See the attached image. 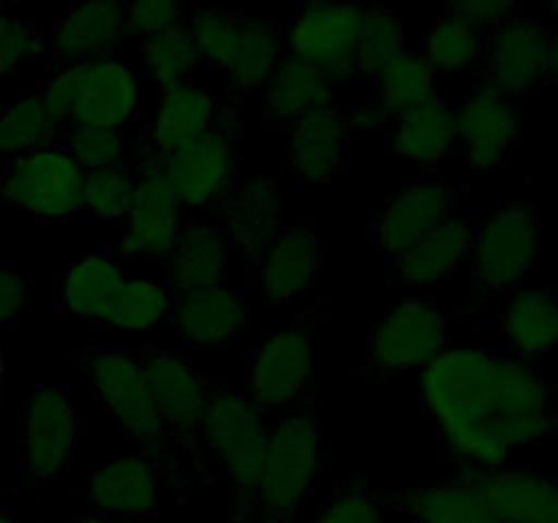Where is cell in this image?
Here are the masks:
<instances>
[{
	"mask_svg": "<svg viewBox=\"0 0 558 523\" xmlns=\"http://www.w3.org/2000/svg\"><path fill=\"white\" fill-rule=\"evenodd\" d=\"M423 398L447 450L480 472L507 466L554 428L543 376L526 360L485 349H441L423 365Z\"/></svg>",
	"mask_w": 558,
	"mask_h": 523,
	"instance_id": "1",
	"label": "cell"
},
{
	"mask_svg": "<svg viewBox=\"0 0 558 523\" xmlns=\"http://www.w3.org/2000/svg\"><path fill=\"white\" fill-rule=\"evenodd\" d=\"M36 93L60 125L74 120V125L123 129L142 104L140 76L114 54L63 65Z\"/></svg>",
	"mask_w": 558,
	"mask_h": 523,
	"instance_id": "2",
	"label": "cell"
},
{
	"mask_svg": "<svg viewBox=\"0 0 558 523\" xmlns=\"http://www.w3.org/2000/svg\"><path fill=\"white\" fill-rule=\"evenodd\" d=\"M322 469V428L311 412L283 417L267 439L259 485L245 523H292L308 501Z\"/></svg>",
	"mask_w": 558,
	"mask_h": 523,
	"instance_id": "3",
	"label": "cell"
},
{
	"mask_svg": "<svg viewBox=\"0 0 558 523\" xmlns=\"http://www.w3.org/2000/svg\"><path fill=\"white\" fill-rule=\"evenodd\" d=\"M199 436L218 466L227 472L234 488V507L240 518L248 510L254 490L259 485L270 428L265 423V409L248 392L218 387L205 398L199 417Z\"/></svg>",
	"mask_w": 558,
	"mask_h": 523,
	"instance_id": "4",
	"label": "cell"
},
{
	"mask_svg": "<svg viewBox=\"0 0 558 523\" xmlns=\"http://www.w3.org/2000/svg\"><path fill=\"white\" fill-rule=\"evenodd\" d=\"M85 169L65 147L47 145L11 158L0 178V202L27 216L60 221L82 207Z\"/></svg>",
	"mask_w": 558,
	"mask_h": 523,
	"instance_id": "5",
	"label": "cell"
},
{
	"mask_svg": "<svg viewBox=\"0 0 558 523\" xmlns=\"http://www.w3.org/2000/svg\"><path fill=\"white\" fill-rule=\"evenodd\" d=\"M472 276L485 292H505L521 283L539 259V218L534 207L496 210L474 229Z\"/></svg>",
	"mask_w": 558,
	"mask_h": 523,
	"instance_id": "6",
	"label": "cell"
},
{
	"mask_svg": "<svg viewBox=\"0 0 558 523\" xmlns=\"http://www.w3.org/2000/svg\"><path fill=\"white\" fill-rule=\"evenodd\" d=\"M85 368L96 398L129 430L131 439L145 447L163 445L167 425L153 401L142 360H136L134 354L104 349V352H93L87 357Z\"/></svg>",
	"mask_w": 558,
	"mask_h": 523,
	"instance_id": "7",
	"label": "cell"
},
{
	"mask_svg": "<svg viewBox=\"0 0 558 523\" xmlns=\"http://www.w3.org/2000/svg\"><path fill=\"white\" fill-rule=\"evenodd\" d=\"M80 439V414L71 390L63 385H41L25 409L22 434V477L25 483H52L74 455Z\"/></svg>",
	"mask_w": 558,
	"mask_h": 523,
	"instance_id": "8",
	"label": "cell"
},
{
	"mask_svg": "<svg viewBox=\"0 0 558 523\" xmlns=\"http://www.w3.org/2000/svg\"><path fill=\"white\" fill-rule=\"evenodd\" d=\"M365 11L352 0H305L289 27V49L319 65L330 80L352 74Z\"/></svg>",
	"mask_w": 558,
	"mask_h": 523,
	"instance_id": "9",
	"label": "cell"
},
{
	"mask_svg": "<svg viewBox=\"0 0 558 523\" xmlns=\"http://www.w3.org/2000/svg\"><path fill=\"white\" fill-rule=\"evenodd\" d=\"M447 319L428 300H401L371 330L368 360L381 374L423 368L445 349Z\"/></svg>",
	"mask_w": 558,
	"mask_h": 523,
	"instance_id": "10",
	"label": "cell"
},
{
	"mask_svg": "<svg viewBox=\"0 0 558 523\" xmlns=\"http://www.w3.org/2000/svg\"><path fill=\"white\" fill-rule=\"evenodd\" d=\"M554 36L532 16H512L494 27L485 44V85L501 96L537 90L548 76Z\"/></svg>",
	"mask_w": 558,
	"mask_h": 523,
	"instance_id": "11",
	"label": "cell"
},
{
	"mask_svg": "<svg viewBox=\"0 0 558 523\" xmlns=\"http://www.w3.org/2000/svg\"><path fill=\"white\" fill-rule=\"evenodd\" d=\"M123 251L129 256L161 259L172 254L183 234V205L161 172V163L153 161L134 174L129 207H125Z\"/></svg>",
	"mask_w": 558,
	"mask_h": 523,
	"instance_id": "12",
	"label": "cell"
},
{
	"mask_svg": "<svg viewBox=\"0 0 558 523\" xmlns=\"http://www.w3.org/2000/svg\"><path fill=\"white\" fill-rule=\"evenodd\" d=\"M314 360L316 343L308 325H292L272 332L251 357V398L262 409L287 406L308 387Z\"/></svg>",
	"mask_w": 558,
	"mask_h": 523,
	"instance_id": "13",
	"label": "cell"
},
{
	"mask_svg": "<svg viewBox=\"0 0 558 523\" xmlns=\"http://www.w3.org/2000/svg\"><path fill=\"white\" fill-rule=\"evenodd\" d=\"M456 134L469 167L488 172L501 167L521 139V114L512 98L480 85L456 112Z\"/></svg>",
	"mask_w": 558,
	"mask_h": 523,
	"instance_id": "14",
	"label": "cell"
},
{
	"mask_svg": "<svg viewBox=\"0 0 558 523\" xmlns=\"http://www.w3.org/2000/svg\"><path fill=\"white\" fill-rule=\"evenodd\" d=\"M456 212V191L441 180H412L398 188L374 223L376 248L396 259Z\"/></svg>",
	"mask_w": 558,
	"mask_h": 523,
	"instance_id": "15",
	"label": "cell"
},
{
	"mask_svg": "<svg viewBox=\"0 0 558 523\" xmlns=\"http://www.w3.org/2000/svg\"><path fill=\"white\" fill-rule=\"evenodd\" d=\"M158 163L183 207L210 205L234 183V145L227 131L213 129Z\"/></svg>",
	"mask_w": 558,
	"mask_h": 523,
	"instance_id": "16",
	"label": "cell"
},
{
	"mask_svg": "<svg viewBox=\"0 0 558 523\" xmlns=\"http://www.w3.org/2000/svg\"><path fill=\"white\" fill-rule=\"evenodd\" d=\"M87 504L98 518H153L161 507V474L140 452L109 458L87 485Z\"/></svg>",
	"mask_w": 558,
	"mask_h": 523,
	"instance_id": "17",
	"label": "cell"
},
{
	"mask_svg": "<svg viewBox=\"0 0 558 523\" xmlns=\"http://www.w3.org/2000/svg\"><path fill=\"white\" fill-rule=\"evenodd\" d=\"M499 523H554L558 501V479L534 469L501 466L490 472L463 469Z\"/></svg>",
	"mask_w": 558,
	"mask_h": 523,
	"instance_id": "18",
	"label": "cell"
},
{
	"mask_svg": "<svg viewBox=\"0 0 558 523\" xmlns=\"http://www.w3.org/2000/svg\"><path fill=\"white\" fill-rule=\"evenodd\" d=\"M256 283L262 297L270 303H292L314 289L322 267V243L314 229L294 227L256 256Z\"/></svg>",
	"mask_w": 558,
	"mask_h": 523,
	"instance_id": "19",
	"label": "cell"
},
{
	"mask_svg": "<svg viewBox=\"0 0 558 523\" xmlns=\"http://www.w3.org/2000/svg\"><path fill=\"white\" fill-rule=\"evenodd\" d=\"M142 365H145L147 385H150L153 401H156L167 430H172L178 439L199 434V417L202 409H205L207 390L194 365L180 354L161 352V349L147 354Z\"/></svg>",
	"mask_w": 558,
	"mask_h": 523,
	"instance_id": "20",
	"label": "cell"
},
{
	"mask_svg": "<svg viewBox=\"0 0 558 523\" xmlns=\"http://www.w3.org/2000/svg\"><path fill=\"white\" fill-rule=\"evenodd\" d=\"M347 118L330 104L308 109L289 125V161L303 183H330L343 163Z\"/></svg>",
	"mask_w": 558,
	"mask_h": 523,
	"instance_id": "21",
	"label": "cell"
},
{
	"mask_svg": "<svg viewBox=\"0 0 558 523\" xmlns=\"http://www.w3.org/2000/svg\"><path fill=\"white\" fill-rule=\"evenodd\" d=\"M125 33L120 0H80L60 16L52 31V49L65 65L104 58L118 49Z\"/></svg>",
	"mask_w": 558,
	"mask_h": 523,
	"instance_id": "22",
	"label": "cell"
},
{
	"mask_svg": "<svg viewBox=\"0 0 558 523\" xmlns=\"http://www.w3.org/2000/svg\"><path fill=\"white\" fill-rule=\"evenodd\" d=\"M387 507L403 512L414 523H499L477 485L463 472L450 483L414 485V488L398 490L396 496H390Z\"/></svg>",
	"mask_w": 558,
	"mask_h": 523,
	"instance_id": "23",
	"label": "cell"
},
{
	"mask_svg": "<svg viewBox=\"0 0 558 523\" xmlns=\"http://www.w3.org/2000/svg\"><path fill=\"white\" fill-rule=\"evenodd\" d=\"M245 305L234 289L216 287L194 289L180 294L174 303V330L189 346H218L243 332Z\"/></svg>",
	"mask_w": 558,
	"mask_h": 523,
	"instance_id": "24",
	"label": "cell"
},
{
	"mask_svg": "<svg viewBox=\"0 0 558 523\" xmlns=\"http://www.w3.org/2000/svg\"><path fill=\"white\" fill-rule=\"evenodd\" d=\"M216 118L218 101L210 90L191 85V82L169 87V90H163L156 114L150 120L153 147L161 158L169 156V153L196 142L199 136L210 134L216 129Z\"/></svg>",
	"mask_w": 558,
	"mask_h": 523,
	"instance_id": "25",
	"label": "cell"
},
{
	"mask_svg": "<svg viewBox=\"0 0 558 523\" xmlns=\"http://www.w3.org/2000/svg\"><path fill=\"white\" fill-rule=\"evenodd\" d=\"M456 145V112L436 96L392 120V153L417 167H436Z\"/></svg>",
	"mask_w": 558,
	"mask_h": 523,
	"instance_id": "26",
	"label": "cell"
},
{
	"mask_svg": "<svg viewBox=\"0 0 558 523\" xmlns=\"http://www.w3.org/2000/svg\"><path fill=\"white\" fill-rule=\"evenodd\" d=\"M474 229L466 218L450 216L439 227L409 245L401 256H396V270L412 287H430L458 270L472 248Z\"/></svg>",
	"mask_w": 558,
	"mask_h": 523,
	"instance_id": "27",
	"label": "cell"
},
{
	"mask_svg": "<svg viewBox=\"0 0 558 523\" xmlns=\"http://www.w3.org/2000/svg\"><path fill=\"white\" fill-rule=\"evenodd\" d=\"M281 227V191L272 180H245L227 212V240L245 256H259Z\"/></svg>",
	"mask_w": 558,
	"mask_h": 523,
	"instance_id": "28",
	"label": "cell"
},
{
	"mask_svg": "<svg viewBox=\"0 0 558 523\" xmlns=\"http://www.w3.org/2000/svg\"><path fill=\"white\" fill-rule=\"evenodd\" d=\"M332 101V80L308 60L287 54L265 82V114L272 123H292L308 109Z\"/></svg>",
	"mask_w": 558,
	"mask_h": 523,
	"instance_id": "29",
	"label": "cell"
},
{
	"mask_svg": "<svg viewBox=\"0 0 558 523\" xmlns=\"http://www.w3.org/2000/svg\"><path fill=\"white\" fill-rule=\"evenodd\" d=\"M167 259L169 283L180 294L216 287L227 278L229 240L218 229L199 223V227H191L180 234L178 245Z\"/></svg>",
	"mask_w": 558,
	"mask_h": 523,
	"instance_id": "30",
	"label": "cell"
},
{
	"mask_svg": "<svg viewBox=\"0 0 558 523\" xmlns=\"http://www.w3.org/2000/svg\"><path fill=\"white\" fill-rule=\"evenodd\" d=\"M501 330L521 357H543L558 346V297L548 289H521L507 303Z\"/></svg>",
	"mask_w": 558,
	"mask_h": 523,
	"instance_id": "31",
	"label": "cell"
},
{
	"mask_svg": "<svg viewBox=\"0 0 558 523\" xmlns=\"http://www.w3.org/2000/svg\"><path fill=\"white\" fill-rule=\"evenodd\" d=\"M123 281V267L118 259L107 254L82 256L63 276L60 300L69 314L101 321Z\"/></svg>",
	"mask_w": 558,
	"mask_h": 523,
	"instance_id": "32",
	"label": "cell"
},
{
	"mask_svg": "<svg viewBox=\"0 0 558 523\" xmlns=\"http://www.w3.org/2000/svg\"><path fill=\"white\" fill-rule=\"evenodd\" d=\"M174 311L172 292L163 283L134 278L120 283L118 294L104 314V325L125 332H150L161 327Z\"/></svg>",
	"mask_w": 558,
	"mask_h": 523,
	"instance_id": "33",
	"label": "cell"
},
{
	"mask_svg": "<svg viewBox=\"0 0 558 523\" xmlns=\"http://www.w3.org/2000/svg\"><path fill=\"white\" fill-rule=\"evenodd\" d=\"M283 38L270 20H248L240 31L238 49L227 65V74L238 90H254L265 85L281 63Z\"/></svg>",
	"mask_w": 558,
	"mask_h": 523,
	"instance_id": "34",
	"label": "cell"
},
{
	"mask_svg": "<svg viewBox=\"0 0 558 523\" xmlns=\"http://www.w3.org/2000/svg\"><path fill=\"white\" fill-rule=\"evenodd\" d=\"M60 123L47 112L38 93H25L0 112V158H16L54 145Z\"/></svg>",
	"mask_w": 558,
	"mask_h": 523,
	"instance_id": "35",
	"label": "cell"
},
{
	"mask_svg": "<svg viewBox=\"0 0 558 523\" xmlns=\"http://www.w3.org/2000/svg\"><path fill=\"white\" fill-rule=\"evenodd\" d=\"M376 85H379V107L385 109L387 118L390 114L398 118L434 98L436 71L425 63L423 54L403 49L376 74Z\"/></svg>",
	"mask_w": 558,
	"mask_h": 523,
	"instance_id": "36",
	"label": "cell"
},
{
	"mask_svg": "<svg viewBox=\"0 0 558 523\" xmlns=\"http://www.w3.org/2000/svg\"><path fill=\"white\" fill-rule=\"evenodd\" d=\"M483 49L485 44L477 27L450 14L428 31L423 44V58L434 71L458 74V71H466L469 65L477 63Z\"/></svg>",
	"mask_w": 558,
	"mask_h": 523,
	"instance_id": "37",
	"label": "cell"
},
{
	"mask_svg": "<svg viewBox=\"0 0 558 523\" xmlns=\"http://www.w3.org/2000/svg\"><path fill=\"white\" fill-rule=\"evenodd\" d=\"M142 63H145L147 76L158 87L169 90V87L183 85L189 80L191 71L199 63V54H196L189 31L178 25L145 38V44H142Z\"/></svg>",
	"mask_w": 558,
	"mask_h": 523,
	"instance_id": "38",
	"label": "cell"
},
{
	"mask_svg": "<svg viewBox=\"0 0 558 523\" xmlns=\"http://www.w3.org/2000/svg\"><path fill=\"white\" fill-rule=\"evenodd\" d=\"M131 191H134V174L123 163L87 169L85 180H82V210L101 221L123 218Z\"/></svg>",
	"mask_w": 558,
	"mask_h": 523,
	"instance_id": "39",
	"label": "cell"
},
{
	"mask_svg": "<svg viewBox=\"0 0 558 523\" xmlns=\"http://www.w3.org/2000/svg\"><path fill=\"white\" fill-rule=\"evenodd\" d=\"M407 49V38H403V27L390 11L368 9L365 11L363 36H360L357 54H354V71H365V74H379L392 58Z\"/></svg>",
	"mask_w": 558,
	"mask_h": 523,
	"instance_id": "40",
	"label": "cell"
},
{
	"mask_svg": "<svg viewBox=\"0 0 558 523\" xmlns=\"http://www.w3.org/2000/svg\"><path fill=\"white\" fill-rule=\"evenodd\" d=\"M240 31H243V20L240 16L227 14V11L207 9L199 11L191 20L189 36L202 60L218 65V69H227L234 49H238Z\"/></svg>",
	"mask_w": 558,
	"mask_h": 523,
	"instance_id": "41",
	"label": "cell"
},
{
	"mask_svg": "<svg viewBox=\"0 0 558 523\" xmlns=\"http://www.w3.org/2000/svg\"><path fill=\"white\" fill-rule=\"evenodd\" d=\"M311 523H390V507L385 496L363 485H349L338 490Z\"/></svg>",
	"mask_w": 558,
	"mask_h": 523,
	"instance_id": "42",
	"label": "cell"
},
{
	"mask_svg": "<svg viewBox=\"0 0 558 523\" xmlns=\"http://www.w3.org/2000/svg\"><path fill=\"white\" fill-rule=\"evenodd\" d=\"M65 150L80 161L82 169H101L123 163L125 139L120 129H101V125H74Z\"/></svg>",
	"mask_w": 558,
	"mask_h": 523,
	"instance_id": "43",
	"label": "cell"
},
{
	"mask_svg": "<svg viewBox=\"0 0 558 523\" xmlns=\"http://www.w3.org/2000/svg\"><path fill=\"white\" fill-rule=\"evenodd\" d=\"M41 49L44 36L36 25L0 11V80L14 74L25 60L36 58Z\"/></svg>",
	"mask_w": 558,
	"mask_h": 523,
	"instance_id": "44",
	"label": "cell"
},
{
	"mask_svg": "<svg viewBox=\"0 0 558 523\" xmlns=\"http://www.w3.org/2000/svg\"><path fill=\"white\" fill-rule=\"evenodd\" d=\"M125 31L142 38L169 31L180 25L183 16V0H125Z\"/></svg>",
	"mask_w": 558,
	"mask_h": 523,
	"instance_id": "45",
	"label": "cell"
},
{
	"mask_svg": "<svg viewBox=\"0 0 558 523\" xmlns=\"http://www.w3.org/2000/svg\"><path fill=\"white\" fill-rule=\"evenodd\" d=\"M447 3H450L452 16L483 31V27H496L512 20L521 0H447Z\"/></svg>",
	"mask_w": 558,
	"mask_h": 523,
	"instance_id": "46",
	"label": "cell"
},
{
	"mask_svg": "<svg viewBox=\"0 0 558 523\" xmlns=\"http://www.w3.org/2000/svg\"><path fill=\"white\" fill-rule=\"evenodd\" d=\"M31 305V287L20 267L0 262V327L14 325Z\"/></svg>",
	"mask_w": 558,
	"mask_h": 523,
	"instance_id": "47",
	"label": "cell"
},
{
	"mask_svg": "<svg viewBox=\"0 0 558 523\" xmlns=\"http://www.w3.org/2000/svg\"><path fill=\"white\" fill-rule=\"evenodd\" d=\"M347 125L352 131H360V134H376L387 125V112L379 107V104H357L349 112Z\"/></svg>",
	"mask_w": 558,
	"mask_h": 523,
	"instance_id": "48",
	"label": "cell"
},
{
	"mask_svg": "<svg viewBox=\"0 0 558 523\" xmlns=\"http://www.w3.org/2000/svg\"><path fill=\"white\" fill-rule=\"evenodd\" d=\"M548 76H554L558 82V38H554V49H550V65H548Z\"/></svg>",
	"mask_w": 558,
	"mask_h": 523,
	"instance_id": "49",
	"label": "cell"
},
{
	"mask_svg": "<svg viewBox=\"0 0 558 523\" xmlns=\"http://www.w3.org/2000/svg\"><path fill=\"white\" fill-rule=\"evenodd\" d=\"M0 523H22V521L11 510H3V507H0Z\"/></svg>",
	"mask_w": 558,
	"mask_h": 523,
	"instance_id": "50",
	"label": "cell"
},
{
	"mask_svg": "<svg viewBox=\"0 0 558 523\" xmlns=\"http://www.w3.org/2000/svg\"><path fill=\"white\" fill-rule=\"evenodd\" d=\"M3 381H5V357L0 352V398H3Z\"/></svg>",
	"mask_w": 558,
	"mask_h": 523,
	"instance_id": "51",
	"label": "cell"
},
{
	"mask_svg": "<svg viewBox=\"0 0 558 523\" xmlns=\"http://www.w3.org/2000/svg\"><path fill=\"white\" fill-rule=\"evenodd\" d=\"M548 3H550V11L558 16V0H548Z\"/></svg>",
	"mask_w": 558,
	"mask_h": 523,
	"instance_id": "52",
	"label": "cell"
},
{
	"mask_svg": "<svg viewBox=\"0 0 558 523\" xmlns=\"http://www.w3.org/2000/svg\"><path fill=\"white\" fill-rule=\"evenodd\" d=\"M554 523H558V501H556V510H554Z\"/></svg>",
	"mask_w": 558,
	"mask_h": 523,
	"instance_id": "53",
	"label": "cell"
},
{
	"mask_svg": "<svg viewBox=\"0 0 558 523\" xmlns=\"http://www.w3.org/2000/svg\"><path fill=\"white\" fill-rule=\"evenodd\" d=\"M11 3H27V0H11Z\"/></svg>",
	"mask_w": 558,
	"mask_h": 523,
	"instance_id": "54",
	"label": "cell"
},
{
	"mask_svg": "<svg viewBox=\"0 0 558 523\" xmlns=\"http://www.w3.org/2000/svg\"><path fill=\"white\" fill-rule=\"evenodd\" d=\"M85 523H98V521H85Z\"/></svg>",
	"mask_w": 558,
	"mask_h": 523,
	"instance_id": "55",
	"label": "cell"
}]
</instances>
